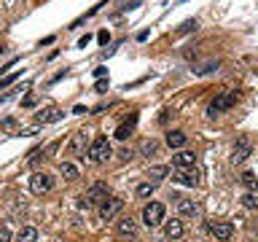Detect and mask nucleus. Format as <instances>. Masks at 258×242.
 <instances>
[{"mask_svg": "<svg viewBox=\"0 0 258 242\" xmlns=\"http://www.w3.org/2000/svg\"><path fill=\"white\" fill-rule=\"evenodd\" d=\"M0 242H11V234H8V229H0Z\"/></svg>", "mask_w": 258, "mask_h": 242, "instance_id": "26", "label": "nucleus"}, {"mask_svg": "<svg viewBox=\"0 0 258 242\" xmlns=\"http://www.w3.org/2000/svg\"><path fill=\"white\" fill-rule=\"evenodd\" d=\"M175 164L180 167V169L194 167V164H197V153H194V151H180V153L175 156Z\"/></svg>", "mask_w": 258, "mask_h": 242, "instance_id": "13", "label": "nucleus"}, {"mask_svg": "<svg viewBox=\"0 0 258 242\" xmlns=\"http://www.w3.org/2000/svg\"><path fill=\"white\" fill-rule=\"evenodd\" d=\"M177 210H180L183 215H197L199 213V207L194 205V202H188V199H177Z\"/></svg>", "mask_w": 258, "mask_h": 242, "instance_id": "19", "label": "nucleus"}, {"mask_svg": "<svg viewBox=\"0 0 258 242\" xmlns=\"http://www.w3.org/2000/svg\"><path fill=\"white\" fill-rule=\"evenodd\" d=\"M153 189H156L153 183H140V186H137V197H151Z\"/></svg>", "mask_w": 258, "mask_h": 242, "instance_id": "23", "label": "nucleus"}, {"mask_svg": "<svg viewBox=\"0 0 258 242\" xmlns=\"http://www.w3.org/2000/svg\"><path fill=\"white\" fill-rule=\"evenodd\" d=\"M207 229H210V234H213L215 239L226 242V239H231V234H234V223H229V221H213Z\"/></svg>", "mask_w": 258, "mask_h": 242, "instance_id": "6", "label": "nucleus"}, {"mask_svg": "<svg viewBox=\"0 0 258 242\" xmlns=\"http://www.w3.org/2000/svg\"><path fill=\"white\" fill-rule=\"evenodd\" d=\"M121 210H124V199H118V197H108L100 205V218L102 221H113V218H116Z\"/></svg>", "mask_w": 258, "mask_h": 242, "instance_id": "5", "label": "nucleus"}, {"mask_svg": "<svg viewBox=\"0 0 258 242\" xmlns=\"http://www.w3.org/2000/svg\"><path fill=\"white\" fill-rule=\"evenodd\" d=\"M185 140H188V137H185V132H180V129H175V132L167 135V145H169V148H183Z\"/></svg>", "mask_w": 258, "mask_h": 242, "instance_id": "14", "label": "nucleus"}, {"mask_svg": "<svg viewBox=\"0 0 258 242\" xmlns=\"http://www.w3.org/2000/svg\"><path fill=\"white\" fill-rule=\"evenodd\" d=\"M97 92H105V89H108V81H105V78H100V81H97Z\"/></svg>", "mask_w": 258, "mask_h": 242, "instance_id": "25", "label": "nucleus"}, {"mask_svg": "<svg viewBox=\"0 0 258 242\" xmlns=\"http://www.w3.org/2000/svg\"><path fill=\"white\" fill-rule=\"evenodd\" d=\"M59 118H62V113L56 108H51V110H46V113H40V116H38V121H59Z\"/></svg>", "mask_w": 258, "mask_h": 242, "instance_id": "21", "label": "nucleus"}, {"mask_svg": "<svg viewBox=\"0 0 258 242\" xmlns=\"http://www.w3.org/2000/svg\"><path fill=\"white\" fill-rule=\"evenodd\" d=\"M59 172H62L64 180H76V177H78V167H76V164H70V161H62Z\"/></svg>", "mask_w": 258, "mask_h": 242, "instance_id": "18", "label": "nucleus"}, {"mask_svg": "<svg viewBox=\"0 0 258 242\" xmlns=\"http://www.w3.org/2000/svg\"><path fill=\"white\" fill-rule=\"evenodd\" d=\"M105 73H108L105 68H97V70H94V76H97V78H105Z\"/></svg>", "mask_w": 258, "mask_h": 242, "instance_id": "28", "label": "nucleus"}, {"mask_svg": "<svg viewBox=\"0 0 258 242\" xmlns=\"http://www.w3.org/2000/svg\"><path fill=\"white\" fill-rule=\"evenodd\" d=\"M247 156H250V140L247 137H239L237 148H234V161H245Z\"/></svg>", "mask_w": 258, "mask_h": 242, "instance_id": "12", "label": "nucleus"}, {"mask_svg": "<svg viewBox=\"0 0 258 242\" xmlns=\"http://www.w3.org/2000/svg\"><path fill=\"white\" fill-rule=\"evenodd\" d=\"M51 177H48L46 172H35V175H32L30 177V191L32 194H48V191H51Z\"/></svg>", "mask_w": 258, "mask_h": 242, "instance_id": "7", "label": "nucleus"}, {"mask_svg": "<svg viewBox=\"0 0 258 242\" xmlns=\"http://www.w3.org/2000/svg\"><path fill=\"white\" fill-rule=\"evenodd\" d=\"M113 156V148L108 143V137H97V140L89 145V159L94 161V164H102V161H108Z\"/></svg>", "mask_w": 258, "mask_h": 242, "instance_id": "1", "label": "nucleus"}, {"mask_svg": "<svg viewBox=\"0 0 258 242\" xmlns=\"http://www.w3.org/2000/svg\"><path fill=\"white\" fill-rule=\"evenodd\" d=\"M242 205H245L247 210H255L258 207V197L255 194H245V197H242Z\"/></svg>", "mask_w": 258, "mask_h": 242, "instance_id": "22", "label": "nucleus"}, {"mask_svg": "<svg viewBox=\"0 0 258 242\" xmlns=\"http://www.w3.org/2000/svg\"><path fill=\"white\" fill-rule=\"evenodd\" d=\"M164 231H167L169 239H180V237H183V221H180V218H172V221H167Z\"/></svg>", "mask_w": 258, "mask_h": 242, "instance_id": "11", "label": "nucleus"}, {"mask_svg": "<svg viewBox=\"0 0 258 242\" xmlns=\"http://www.w3.org/2000/svg\"><path fill=\"white\" fill-rule=\"evenodd\" d=\"M40 159H43V151H35V153H32V156H30V164H38Z\"/></svg>", "mask_w": 258, "mask_h": 242, "instance_id": "24", "label": "nucleus"}, {"mask_svg": "<svg viewBox=\"0 0 258 242\" xmlns=\"http://www.w3.org/2000/svg\"><path fill=\"white\" fill-rule=\"evenodd\" d=\"M3 127H6V129H11V127H16V121H14V118H6V121H3Z\"/></svg>", "mask_w": 258, "mask_h": 242, "instance_id": "29", "label": "nucleus"}, {"mask_svg": "<svg viewBox=\"0 0 258 242\" xmlns=\"http://www.w3.org/2000/svg\"><path fill=\"white\" fill-rule=\"evenodd\" d=\"M167 172H169L167 167H153V169H148V183L156 186L159 180H164V175H167Z\"/></svg>", "mask_w": 258, "mask_h": 242, "instance_id": "20", "label": "nucleus"}, {"mask_svg": "<svg viewBox=\"0 0 258 242\" xmlns=\"http://www.w3.org/2000/svg\"><path fill=\"white\" fill-rule=\"evenodd\" d=\"M105 199H108V186H105V183H94L92 189H89L84 197H81L78 205H81V207H94V205H102Z\"/></svg>", "mask_w": 258, "mask_h": 242, "instance_id": "2", "label": "nucleus"}, {"mask_svg": "<svg viewBox=\"0 0 258 242\" xmlns=\"http://www.w3.org/2000/svg\"><path fill=\"white\" fill-rule=\"evenodd\" d=\"M175 180L183 183V186H197L199 183V172L194 167H185V169H177L175 172Z\"/></svg>", "mask_w": 258, "mask_h": 242, "instance_id": "9", "label": "nucleus"}, {"mask_svg": "<svg viewBox=\"0 0 258 242\" xmlns=\"http://www.w3.org/2000/svg\"><path fill=\"white\" fill-rule=\"evenodd\" d=\"M234 105H237V92H221L213 102H210V116H218V113L229 110Z\"/></svg>", "mask_w": 258, "mask_h": 242, "instance_id": "4", "label": "nucleus"}, {"mask_svg": "<svg viewBox=\"0 0 258 242\" xmlns=\"http://www.w3.org/2000/svg\"><path fill=\"white\" fill-rule=\"evenodd\" d=\"M68 148H70V153L86 159V132H76V135H73V140H70Z\"/></svg>", "mask_w": 258, "mask_h": 242, "instance_id": "8", "label": "nucleus"}, {"mask_svg": "<svg viewBox=\"0 0 258 242\" xmlns=\"http://www.w3.org/2000/svg\"><path fill=\"white\" fill-rule=\"evenodd\" d=\"M16 242H38V229L35 226H24L19 231V237H16Z\"/></svg>", "mask_w": 258, "mask_h": 242, "instance_id": "16", "label": "nucleus"}, {"mask_svg": "<svg viewBox=\"0 0 258 242\" xmlns=\"http://www.w3.org/2000/svg\"><path fill=\"white\" fill-rule=\"evenodd\" d=\"M242 186H245L250 194H258V177L253 172H242Z\"/></svg>", "mask_w": 258, "mask_h": 242, "instance_id": "17", "label": "nucleus"}, {"mask_svg": "<svg viewBox=\"0 0 258 242\" xmlns=\"http://www.w3.org/2000/svg\"><path fill=\"white\" fill-rule=\"evenodd\" d=\"M143 221H145V226H159L161 221H164V205L161 202H148V205L143 207Z\"/></svg>", "mask_w": 258, "mask_h": 242, "instance_id": "3", "label": "nucleus"}, {"mask_svg": "<svg viewBox=\"0 0 258 242\" xmlns=\"http://www.w3.org/2000/svg\"><path fill=\"white\" fill-rule=\"evenodd\" d=\"M116 231H118V237H135V234H137V223L132 221V218H121V221L116 223Z\"/></svg>", "mask_w": 258, "mask_h": 242, "instance_id": "10", "label": "nucleus"}, {"mask_svg": "<svg viewBox=\"0 0 258 242\" xmlns=\"http://www.w3.org/2000/svg\"><path fill=\"white\" fill-rule=\"evenodd\" d=\"M108 38H110V35H108V32H105V30L100 32V35H97V40H100V43H108Z\"/></svg>", "mask_w": 258, "mask_h": 242, "instance_id": "27", "label": "nucleus"}, {"mask_svg": "<svg viewBox=\"0 0 258 242\" xmlns=\"http://www.w3.org/2000/svg\"><path fill=\"white\" fill-rule=\"evenodd\" d=\"M135 121H137V116H132L129 121H124V124H118V129H116V137H118V140H126V137L132 135V127H135Z\"/></svg>", "mask_w": 258, "mask_h": 242, "instance_id": "15", "label": "nucleus"}]
</instances>
